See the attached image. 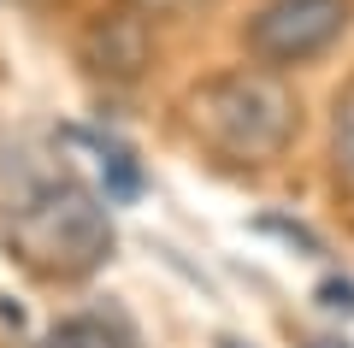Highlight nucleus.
<instances>
[{
  "mask_svg": "<svg viewBox=\"0 0 354 348\" xmlns=\"http://www.w3.org/2000/svg\"><path fill=\"white\" fill-rule=\"evenodd\" d=\"M218 348H242V342H218Z\"/></svg>",
  "mask_w": 354,
  "mask_h": 348,
  "instance_id": "9b49d317",
  "label": "nucleus"
},
{
  "mask_svg": "<svg viewBox=\"0 0 354 348\" xmlns=\"http://www.w3.org/2000/svg\"><path fill=\"white\" fill-rule=\"evenodd\" d=\"M136 12H148V18H177V12H189L195 0H130Z\"/></svg>",
  "mask_w": 354,
  "mask_h": 348,
  "instance_id": "1a4fd4ad",
  "label": "nucleus"
},
{
  "mask_svg": "<svg viewBox=\"0 0 354 348\" xmlns=\"http://www.w3.org/2000/svg\"><path fill=\"white\" fill-rule=\"evenodd\" d=\"M95 160H101V189H106V207L113 201H136L142 195V165L124 142H106V136H88Z\"/></svg>",
  "mask_w": 354,
  "mask_h": 348,
  "instance_id": "423d86ee",
  "label": "nucleus"
},
{
  "mask_svg": "<svg viewBox=\"0 0 354 348\" xmlns=\"http://www.w3.org/2000/svg\"><path fill=\"white\" fill-rule=\"evenodd\" d=\"M319 307L354 313V284H348V277H325V284H319Z\"/></svg>",
  "mask_w": 354,
  "mask_h": 348,
  "instance_id": "6e6552de",
  "label": "nucleus"
},
{
  "mask_svg": "<svg viewBox=\"0 0 354 348\" xmlns=\"http://www.w3.org/2000/svg\"><path fill=\"white\" fill-rule=\"evenodd\" d=\"M6 254L24 266L30 277L48 284H77V277L101 272L113 254V212L101 195H88L71 177L30 189L12 212H6Z\"/></svg>",
  "mask_w": 354,
  "mask_h": 348,
  "instance_id": "f03ea898",
  "label": "nucleus"
},
{
  "mask_svg": "<svg viewBox=\"0 0 354 348\" xmlns=\"http://www.w3.org/2000/svg\"><path fill=\"white\" fill-rule=\"evenodd\" d=\"M301 348H348V342H337V336H307Z\"/></svg>",
  "mask_w": 354,
  "mask_h": 348,
  "instance_id": "9d476101",
  "label": "nucleus"
},
{
  "mask_svg": "<svg viewBox=\"0 0 354 348\" xmlns=\"http://www.w3.org/2000/svg\"><path fill=\"white\" fill-rule=\"evenodd\" d=\"M183 130L236 172H266L301 136V95L272 65H225L183 95Z\"/></svg>",
  "mask_w": 354,
  "mask_h": 348,
  "instance_id": "f257e3e1",
  "label": "nucleus"
},
{
  "mask_svg": "<svg viewBox=\"0 0 354 348\" xmlns=\"http://www.w3.org/2000/svg\"><path fill=\"white\" fill-rule=\"evenodd\" d=\"M342 30H348V0H266L242 24V48L254 53V65L290 71L330 53Z\"/></svg>",
  "mask_w": 354,
  "mask_h": 348,
  "instance_id": "7ed1b4c3",
  "label": "nucleus"
},
{
  "mask_svg": "<svg viewBox=\"0 0 354 348\" xmlns=\"http://www.w3.org/2000/svg\"><path fill=\"white\" fill-rule=\"evenodd\" d=\"M330 177L342 195H354V77L330 100Z\"/></svg>",
  "mask_w": 354,
  "mask_h": 348,
  "instance_id": "39448f33",
  "label": "nucleus"
},
{
  "mask_svg": "<svg viewBox=\"0 0 354 348\" xmlns=\"http://www.w3.org/2000/svg\"><path fill=\"white\" fill-rule=\"evenodd\" d=\"M77 59L106 83H142V71L153 65V18L136 12L130 0L101 6L77 36Z\"/></svg>",
  "mask_w": 354,
  "mask_h": 348,
  "instance_id": "20e7f679",
  "label": "nucleus"
},
{
  "mask_svg": "<svg viewBox=\"0 0 354 348\" xmlns=\"http://www.w3.org/2000/svg\"><path fill=\"white\" fill-rule=\"evenodd\" d=\"M36 348H113V336H106L101 319H65V324H53Z\"/></svg>",
  "mask_w": 354,
  "mask_h": 348,
  "instance_id": "0eeeda50",
  "label": "nucleus"
}]
</instances>
